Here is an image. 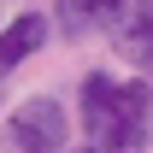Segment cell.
<instances>
[{"label":"cell","mask_w":153,"mask_h":153,"mask_svg":"<svg viewBox=\"0 0 153 153\" xmlns=\"http://www.w3.org/2000/svg\"><path fill=\"white\" fill-rule=\"evenodd\" d=\"M82 130L100 153H141L153 141V88L88 71L82 76Z\"/></svg>","instance_id":"1"},{"label":"cell","mask_w":153,"mask_h":153,"mask_svg":"<svg viewBox=\"0 0 153 153\" xmlns=\"http://www.w3.org/2000/svg\"><path fill=\"white\" fill-rule=\"evenodd\" d=\"M0 153H65V106H59L53 94L24 100L18 112L6 118Z\"/></svg>","instance_id":"2"},{"label":"cell","mask_w":153,"mask_h":153,"mask_svg":"<svg viewBox=\"0 0 153 153\" xmlns=\"http://www.w3.org/2000/svg\"><path fill=\"white\" fill-rule=\"evenodd\" d=\"M112 36H118V53L130 59L135 71H147V76H153V0H130Z\"/></svg>","instance_id":"3"},{"label":"cell","mask_w":153,"mask_h":153,"mask_svg":"<svg viewBox=\"0 0 153 153\" xmlns=\"http://www.w3.org/2000/svg\"><path fill=\"white\" fill-rule=\"evenodd\" d=\"M130 0H59V30L65 36H88V30H118Z\"/></svg>","instance_id":"4"},{"label":"cell","mask_w":153,"mask_h":153,"mask_svg":"<svg viewBox=\"0 0 153 153\" xmlns=\"http://www.w3.org/2000/svg\"><path fill=\"white\" fill-rule=\"evenodd\" d=\"M41 41H47V18H41V12H24L18 24H6V30H0V71H12L18 59H30Z\"/></svg>","instance_id":"5"},{"label":"cell","mask_w":153,"mask_h":153,"mask_svg":"<svg viewBox=\"0 0 153 153\" xmlns=\"http://www.w3.org/2000/svg\"><path fill=\"white\" fill-rule=\"evenodd\" d=\"M71 153H100V147H71Z\"/></svg>","instance_id":"6"}]
</instances>
